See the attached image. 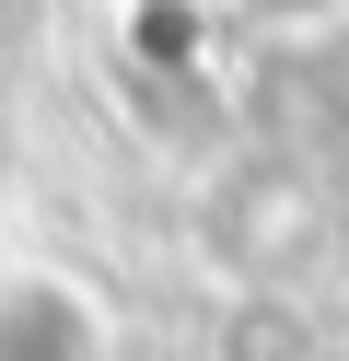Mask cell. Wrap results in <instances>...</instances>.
I'll use <instances>...</instances> for the list:
<instances>
[{"label":"cell","instance_id":"obj_1","mask_svg":"<svg viewBox=\"0 0 349 361\" xmlns=\"http://www.w3.org/2000/svg\"><path fill=\"white\" fill-rule=\"evenodd\" d=\"M0 361H116L105 291L59 257H0Z\"/></svg>","mask_w":349,"mask_h":361},{"label":"cell","instance_id":"obj_2","mask_svg":"<svg viewBox=\"0 0 349 361\" xmlns=\"http://www.w3.org/2000/svg\"><path fill=\"white\" fill-rule=\"evenodd\" d=\"M256 12H279V24H326V12H349V0H256Z\"/></svg>","mask_w":349,"mask_h":361}]
</instances>
